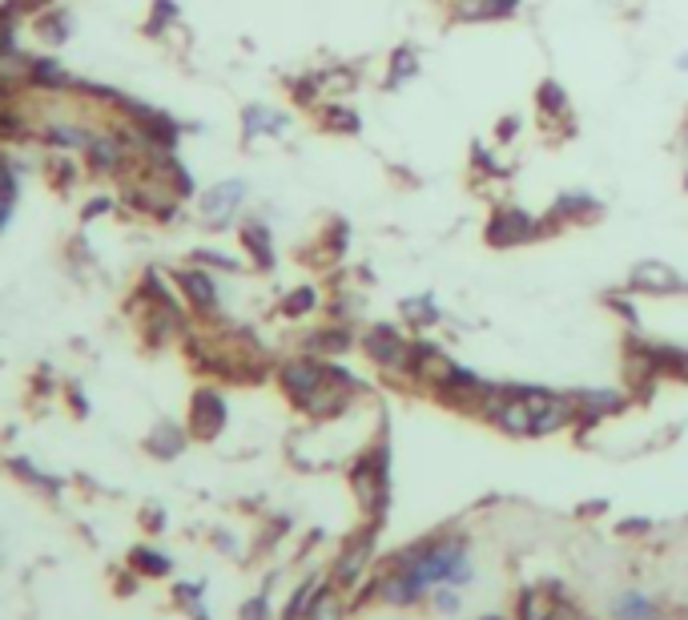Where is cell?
<instances>
[{
    "mask_svg": "<svg viewBox=\"0 0 688 620\" xmlns=\"http://www.w3.org/2000/svg\"><path fill=\"white\" fill-rule=\"evenodd\" d=\"M17 189H21L17 165H12V157L4 153V145H0V202H4V206H12V202H17Z\"/></svg>",
    "mask_w": 688,
    "mask_h": 620,
    "instance_id": "cell-6",
    "label": "cell"
},
{
    "mask_svg": "<svg viewBox=\"0 0 688 620\" xmlns=\"http://www.w3.org/2000/svg\"><path fill=\"white\" fill-rule=\"evenodd\" d=\"M238 202H242V182H222V186L206 189L201 194V218H206V226H222Z\"/></svg>",
    "mask_w": 688,
    "mask_h": 620,
    "instance_id": "cell-3",
    "label": "cell"
},
{
    "mask_svg": "<svg viewBox=\"0 0 688 620\" xmlns=\"http://www.w3.org/2000/svg\"><path fill=\"white\" fill-rule=\"evenodd\" d=\"M157 9H162V12H174V4H170V0H157ZM145 33H150V36L165 33V21H162V17H153V12H150V24H145Z\"/></svg>",
    "mask_w": 688,
    "mask_h": 620,
    "instance_id": "cell-9",
    "label": "cell"
},
{
    "mask_svg": "<svg viewBox=\"0 0 688 620\" xmlns=\"http://www.w3.org/2000/svg\"><path fill=\"white\" fill-rule=\"evenodd\" d=\"M45 177H48V186H53V189L69 194V189L77 186V177H81V165L73 162L69 150H48V157H45Z\"/></svg>",
    "mask_w": 688,
    "mask_h": 620,
    "instance_id": "cell-5",
    "label": "cell"
},
{
    "mask_svg": "<svg viewBox=\"0 0 688 620\" xmlns=\"http://www.w3.org/2000/svg\"><path fill=\"white\" fill-rule=\"evenodd\" d=\"M515 218H520V214H503L500 226H491V230H488V238L495 242V247H507V242H515V238H520V226H515Z\"/></svg>",
    "mask_w": 688,
    "mask_h": 620,
    "instance_id": "cell-7",
    "label": "cell"
},
{
    "mask_svg": "<svg viewBox=\"0 0 688 620\" xmlns=\"http://www.w3.org/2000/svg\"><path fill=\"white\" fill-rule=\"evenodd\" d=\"M29 29L45 48H61L73 36V12L65 4H48V9L29 17Z\"/></svg>",
    "mask_w": 688,
    "mask_h": 620,
    "instance_id": "cell-1",
    "label": "cell"
},
{
    "mask_svg": "<svg viewBox=\"0 0 688 620\" xmlns=\"http://www.w3.org/2000/svg\"><path fill=\"white\" fill-rule=\"evenodd\" d=\"M177 291L186 294V303L194 306V311H201V315H210L214 306H218V286H214L210 274L198 267L177 274Z\"/></svg>",
    "mask_w": 688,
    "mask_h": 620,
    "instance_id": "cell-2",
    "label": "cell"
},
{
    "mask_svg": "<svg viewBox=\"0 0 688 620\" xmlns=\"http://www.w3.org/2000/svg\"><path fill=\"white\" fill-rule=\"evenodd\" d=\"M106 210H113V198H94V202H85L81 218H85V222H94L97 214H106Z\"/></svg>",
    "mask_w": 688,
    "mask_h": 620,
    "instance_id": "cell-8",
    "label": "cell"
},
{
    "mask_svg": "<svg viewBox=\"0 0 688 620\" xmlns=\"http://www.w3.org/2000/svg\"><path fill=\"white\" fill-rule=\"evenodd\" d=\"M222 423H226L222 399L214 395V391H198V395H194V435L214 439V435L222 432Z\"/></svg>",
    "mask_w": 688,
    "mask_h": 620,
    "instance_id": "cell-4",
    "label": "cell"
}]
</instances>
